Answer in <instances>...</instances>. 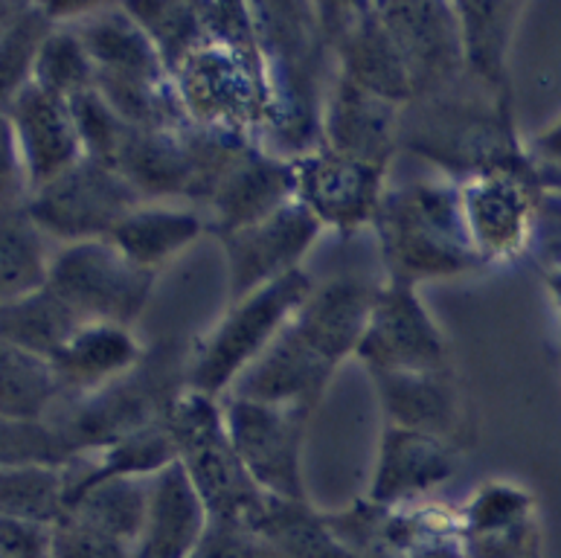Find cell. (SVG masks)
<instances>
[{
    "label": "cell",
    "instance_id": "cell-1",
    "mask_svg": "<svg viewBox=\"0 0 561 558\" xmlns=\"http://www.w3.org/2000/svg\"><path fill=\"white\" fill-rule=\"evenodd\" d=\"M68 24L93 61V88L131 128L190 125L172 73L126 7H91Z\"/></svg>",
    "mask_w": 561,
    "mask_h": 558
},
{
    "label": "cell",
    "instance_id": "cell-2",
    "mask_svg": "<svg viewBox=\"0 0 561 558\" xmlns=\"http://www.w3.org/2000/svg\"><path fill=\"white\" fill-rule=\"evenodd\" d=\"M376 218L387 262L399 283L416 285L427 276L457 274L474 262V242L460 195L448 186H404L390 198H381Z\"/></svg>",
    "mask_w": 561,
    "mask_h": 558
},
{
    "label": "cell",
    "instance_id": "cell-3",
    "mask_svg": "<svg viewBox=\"0 0 561 558\" xmlns=\"http://www.w3.org/2000/svg\"><path fill=\"white\" fill-rule=\"evenodd\" d=\"M311 288V276L297 267L277 283L236 300L202 343V350L195 352L190 390L207 399L233 390V384L268 352L288 320L309 300Z\"/></svg>",
    "mask_w": 561,
    "mask_h": 558
},
{
    "label": "cell",
    "instance_id": "cell-4",
    "mask_svg": "<svg viewBox=\"0 0 561 558\" xmlns=\"http://www.w3.org/2000/svg\"><path fill=\"white\" fill-rule=\"evenodd\" d=\"M167 431L175 442L178 459L210 512V521H230L253 529L268 506V494L244 471L216 401L190 390L172 408Z\"/></svg>",
    "mask_w": 561,
    "mask_h": 558
},
{
    "label": "cell",
    "instance_id": "cell-5",
    "mask_svg": "<svg viewBox=\"0 0 561 558\" xmlns=\"http://www.w3.org/2000/svg\"><path fill=\"white\" fill-rule=\"evenodd\" d=\"M151 271H142L108 239L65 244L50 265V288L82 323L128 326L142 315L154 288Z\"/></svg>",
    "mask_w": 561,
    "mask_h": 558
},
{
    "label": "cell",
    "instance_id": "cell-6",
    "mask_svg": "<svg viewBox=\"0 0 561 558\" xmlns=\"http://www.w3.org/2000/svg\"><path fill=\"white\" fill-rule=\"evenodd\" d=\"M142 204L140 192L105 160L82 158L65 175L33 190L26 213L50 242L79 244L108 239L128 213Z\"/></svg>",
    "mask_w": 561,
    "mask_h": 558
},
{
    "label": "cell",
    "instance_id": "cell-7",
    "mask_svg": "<svg viewBox=\"0 0 561 558\" xmlns=\"http://www.w3.org/2000/svg\"><path fill=\"white\" fill-rule=\"evenodd\" d=\"M221 417L227 436L253 483L268 498L300 503L306 498L300 454L309 413L230 396Z\"/></svg>",
    "mask_w": 561,
    "mask_h": 558
},
{
    "label": "cell",
    "instance_id": "cell-8",
    "mask_svg": "<svg viewBox=\"0 0 561 558\" xmlns=\"http://www.w3.org/2000/svg\"><path fill=\"white\" fill-rule=\"evenodd\" d=\"M358 355L369 373H445V341L416 300L411 283L376 288Z\"/></svg>",
    "mask_w": 561,
    "mask_h": 558
},
{
    "label": "cell",
    "instance_id": "cell-9",
    "mask_svg": "<svg viewBox=\"0 0 561 558\" xmlns=\"http://www.w3.org/2000/svg\"><path fill=\"white\" fill-rule=\"evenodd\" d=\"M320 230L323 225L318 218L300 201H291L274 216L221 236L230 271V303L297 271L300 259L318 242Z\"/></svg>",
    "mask_w": 561,
    "mask_h": 558
},
{
    "label": "cell",
    "instance_id": "cell-10",
    "mask_svg": "<svg viewBox=\"0 0 561 558\" xmlns=\"http://www.w3.org/2000/svg\"><path fill=\"white\" fill-rule=\"evenodd\" d=\"M297 201L323 227L352 230L376 218L381 207L385 167L350 158L335 149H318L294 163Z\"/></svg>",
    "mask_w": 561,
    "mask_h": 558
},
{
    "label": "cell",
    "instance_id": "cell-11",
    "mask_svg": "<svg viewBox=\"0 0 561 558\" xmlns=\"http://www.w3.org/2000/svg\"><path fill=\"white\" fill-rule=\"evenodd\" d=\"M15 125L21 155H24L30 186L50 184L53 178L65 175L84 158L82 137L76 128L70 100L44 91L38 84H26L7 111ZM33 195V192H30Z\"/></svg>",
    "mask_w": 561,
    "mask_h": 558
},
{
    "label": "cell",
    "instance_id": "cell-12",
    "mask_svg": "<svg viewBox=\"0 0 561 558\" xmlns=\"http://www.w3.org/2000/svg\"><path fill=\"white\" fill-rule=\"evenodd\" d=\"M210 526V512L186 475L172 459L149 480V509L135 558H190Z\"/></svg>",
    "mask_w": 561,
    "mask_h": 558
},
{
    "label": "cell",
    "instance_id": "cell-13",
    "mask_svg": "<svg viewBox=\"0 0 561 558\" xmlns=\"http://www.w3.org/2000/svg\"><path fill=\"white\" fill-rule=\"evenodd\" d=\"M291 201H297L294 163L268 158L248 146L225 181L218 184V190L213 192L207 207H210V225L216 227V234L227 236L274 216Z\"/></svg>",
    "mask_w": 561,
    "mask_h": 558
},
{
    "label": "cell",
    "instance_id": "cell-14",
    "mask_svg": "<svg viewBox=\"0 0 561 558\" xmlns=\"http://www.w3.org/2000/svg\"><path fill=\"white\" fill-rule=\"evenodd\" d=\"M387 30L393 33L413 93L445 84L462 59L460 24L454 9L445 7H378Z\"/></svg>",
    "mask_w": 561,
    "mask_h": 558
},
{
    "label": "cell",
    "instance_id": "cell-15",
    "mask_svg": "<svg viewBox=\"0 0 561 558\" xmlns=\"http://www.w3.org/2000/svg\"><path fill=\"white\" fill-rule=\"evenodd\" d=\"M140 341L128 326L82 323L50 361L59 378L61 399H79L126 378L140 367Z\"/></svg>",
    "mask_w": 561,
    "mask_h": 558
},
{
    "label": "cell",
    "instance_id": "cell-16",
    "mask_svg": "<svg viewBox=\"0 0 561 558\" xmlns=\"http://www.w3.org/2000/svg\"><path fill=\"white\" fill-rule=\"evenodd\" d=\"M344 15L346 30L341 38V56L346 65V82L358 84L393 105L408 100L413 93L411 76L381 12L360 7L344 9Z\"/></svg>",
    "mask_w": 561,
    "mask_h": 558
},
{
    "label": "cell",
    "instance_id": "cell-17",
    "mask_svg": "<svg viewBox=\"0 0 561 558\" xmlns=\"http://www.w3.org/2000/svg\"><path fill=\"white\" fill-rule=\"evenodd\" d=\"M399 111L393 102L341 79L327 109V146L385 167L396 143Z\"/></svg>",
    "mask_w": 561,
    "mask_h": 558
},
{
    "label": "cell",
    "instance_id": "cell-18",
    "mask_svg": "<svg viewBox=\"0 0 561 558\" xmlns=\"http://www.w3.org/2000/svg\"><path fill=\"white\" fill-rule=\"evenodd\" d=\"M204 227L207 221L195 209L142 201L135 213H128L119 221L117 230L108 236V242L117 244L142 271L158 274L167 262L178 259L202 239Z\"/></svg>",
    "mask_w": 561,
    "mask_h": 558
},
{
    "label": "cell",
    "instance_id": "cell-19",
    "mask_svg": "<svg viewBox=\"0 0 561 558\" xmlns=\"http://www.w3.org/2000/svg\"><path fill=\"white\" fill-rule=\"evenodd\" d=\"M451 475L448 448L436 436L387 428L381 442V457L373 480V500L378 503H399Z\"/></svg>",
    "mask_w": 561,
    "mask_h": 558
},
{
    "label": "cell",
    "instance_id": "cell-20",
    "mask_svg": "<svg viewBox=\"0 0 561 558\" xmlns=\"http://www.w3.org/2000/svg\"><path fill=\"white\" fill-rule=\"evenodd\" d=\"M149 509V483L142 477H102L96 483L76 489L68 498V509L84 524L100 529L114 542L137 550Z\"/></svg>",
    "mask_w": 561,
    "mask_h": 558
},
{
    "label": "cell",
    "instance_id": "cell-21",
    "mask_svg": "<svg viewBox=\"0 0 561 558\" xmlns=\"http://www.w3.org/2000/svg\"><path fill=\"white\" fill-rule=\"evenodd\" d=\"M396 428L439 436L454 422V392L445 373H373Z\"/></svg>",
    "mask_w": 561,
    "mask_h": 558
},
{
    "label": "cell",
    "instance_id": "cell-22",
    "mask_svg": "<svg viewBox=\"0 0 561 558\" xmlns=\"http://www.w3.org/2000/svg\"><path fill=\"white\" fill-rule=\"evenodd\" d=\"M53 257L50 239L33 225L26 207L0 209V309L42 292Z\"/></svg>",
    "mask_w": 561,
    "mask_h": 558
},
{
    "label": "cell",
    "instance_id": "cell-23",
    "mask_svg": "<svg viewBox=\"0 0 561 558\" xmlns=\"http://www.w3.org/2000/svg\"><path fill=\"white\" fill-rule=\"evenodd\" d=\"M466 542L471 558H527L533 550L527 498L512 489H483L469 509Z\"/></svg>",
    "mask_w": 561,
    "mask_h": 558
},
{
    "label": "cell",
    "instance_id": "cell-24",
    "mask_svg": "<svg viewBox=\"0 0 561 558\" xmlns=\"http://www.w3.org/2000/svg\"><path fill=\"white\" fill-rule=\"evenodd\" d=\"M59 399L61 387L50 361L0 338V419L47 422Z\"/></svg>",
    "mask_w": 561,
    "mask_h": 558
},
{
    "label": "cell",
    "instance_id": "cell-25",
    "mask_svg": "<svg viewBox=\"0 0 561 558\" xmlns=\"http://www.w3.org/2000/svg\"><path fill=\"white\" fill-rule=\"evenodd\" d=\"M68 509V475L53 463L0 466V521L53 526Z\"/></svg>",
    "mask_w": 561,
    "mask_h": 558
},
{
    "label": "cell",
    "instance_id": "cell-26",
    "mask_svg": "<svg viewBox=\"0 0 561 558\" xmlns=\"http://www.w3.org/2000/svg\"><path fill=\"white\" fill-rule=\"evenodd\" d=\"M79 326L82 320L47 285L0 309V338L47 361L56 358Z\"/></svg>",
    "mask_w": 561,
    "mask_h": 558
},
{
    "label": "cell",
    "instance_id": "cell-27",
    "mask_svg": "<svg viewBox=\"0 0 561 558\" xmlns=\"http://www.w3.org/2000/svg\"><path fill=\"white\" fill-rule=\"evenodd\" d=\"M460 204L474 248L501 253L520 242L527 209L518 186L506 184L501 178H480L478 184L466 186Z\"/></svg>",
    "mask_w": 561,
    "mask_h": 558
},
{
    "label": "cell",
    "instance_id": "cell-28",
    "mask_svg": "<svg viewBox=\"0 0 561 558\" xmlns=\"http://www.w3.org/2000/svg\"><path fill=\"white\" fill-rule=\"evenodd\" d=\"M454 15L460 24L462 59L471 67V73L492 88L503 82V61H506V47L518 9L480 3V7H457Z\"/></svg>",
    "mask_w": 561,
    "mask_h": 558
},
{
    "label": "cell",
    "instance_id": "cell-29",
    "mask_svg": "<svg viewBox=\"0 0 561 558\" xmlns=\"http://www.w3.org/2000/svg\"><path fill=\"white\" fill-rule=\"evenodd\" d=\"M56 21L47 7H18L12 24L0 35V111H9L26 84L33 82L35 56Z\"/></svg>",
    "mask_w": 561,
    "mask_h": 558
},
{
    "label": "cell",
    "instance_id": "cell-30",
    "mask_svg": "<svg viewBox=\"0 0 561 558\" xmlns=\"http://www.w3.org/2000/svg\"><path fill=\"white\" fill-rule=\"evenodd\" d=\"M33 84L65 100L93 88V61L70 24H56L42 42L35 56Z\"/></svg>",
    "mask_w": 561,
    "mask_h": 558
},
{
    "label": "cell",
    "instance_id": "cell-31",
    "mask_svg": "<svg viewBox=\"0 0 561 558\" xmlns=\"http://www.w3.org/2000/svg\"><path fill=\"white\" fill-rule=\"evenodd\" d=\"M70 109H73L76 128H79V137H82L84 158L114 163L119 146L126 140V134L131 132V125L119 117L108 102L102 100L96 88L73 96Z\"/></svg>",
    "mask_w": 561,
    "mask_h": 558
},
{
    "label": "cell",
    "instance_id": "cell-32",
    "mask_svg": "<svg viewBox=\"0 0 561 558\" xmlns=\"http://www.w3.org/2000/svg\"><path fill=\"white\" fill-rule=\"evenodd\" d=\"M70 459L65 442L47 422H9L0 419V466L18 463H53L65 466Z\"/></svg>",
    "mask_w": 561,
    "mask_h": 558
},
{
    "label": "cell",
    "instance_id": "cell-33",
    "mask_svg": "<svg viewBox=\"0 0 561 558\" xmlns=\"http://www.w3.org/2000/svg\"><path fill=\"white\" fill-rule=\"evenodd\" d=\"M50 558H135V550L65 512L50 526Z\"/></svg>",
    "mask_w": 561,
    "mask_h": 558
},
{
    "label": "cell",
    "instance_id": "cell-34",
    "mask_svg": "<svg viewBox=\"0 0 561 558\" xmlns=\"http://www.w3.org/2000/svg\"><path fill=\"white\" fill-rule=\"evenodd\" d=\"M30 192H33V186H30V175H26L15 125H12V117L7 111H0V209L26 207Z\"/></svg>",
    "mask_w": 561,
    "mask_h": 558
},
{
    "label": "cell",
    "instance_id": "cell-35",
    "mask_svg": "<svg viewBox=\"0 0 561 558\" xmlns=\"http://www.w3.org/2000/svg\"><path fill=\"white\" fill-rule=\"evenodd\" d=\"M190 558H260V547H256L251 526L210 521L202 544Z\"/></svg>",
    "mask_w": 561,
    "mask_h": 558
},
{
    "label": "cell",
    "instance_id": "cell-36",
    "mask_svg": "<svg viewBox=\"0 0 561 558\" xmlns=\"http://www.w3.org/2000/svg\"><path fill=\"white\" fill-rule=\"evenodd\" d=\"M536 155L545 167L561 169V123L553 125L550 132L541 134L536 140Z\"/></svg>",
    "mask_w": 561,
    "mask_h": 558
},
{
    "label": "cell",
    "instance_id": "cell-37",
    "mask_svg": "<svg viewBox=\"0 0 561 558\" xmlns=\"http://www.w3.org/2000/svg\"><path fill=\"white\" fill-rule=\"evenodd\" d=\"M18 7H21V3H0V35L7 33V26L12 24Z\"/></svg>",
    "mask_w": 561,
    "mask_h": 558
}]
</instances>
